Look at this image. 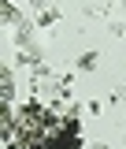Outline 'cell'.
Instances as JSON below:
<instances>
[{
	"instance_id": "2",
	"label": "cell",
	"mask_w": 126,
	"mask_h": 149,
	"mask_svg": "<svg viewBox=\"0 0 126 149\" xmlns=\"http://www.w3.org/2000/svg\"><path fill=\"white\" fill-rule=\"evenodd\" d=\"M96 63H100V52H85V56H78V71H96Z\"/></svg>"
},
{
	"instance_id": "3",
	"label": "cell",
	"mask_w": 126,
	"mask_h": 149,
	"mask_svg": "<svg viewBox=\"0 0 126 149\" xmlns=\"http://www.w3.org/2000/svg\"><path fill=\"white\" fill-rule=\"evenodd\" d=\"M123 11H126V0H123Z\"/></svg>"
},
{
	"instance_id": "1",
	"label": "cell",
	"mask_w": 126,
	"mask_h": 149,
	"mask_svg": "<svg viewBox=\"0 0 126 149\" xmlns=\"http://www.w3.org/2000/svg\"><path fill=\"white\" fill-rule=\"evenodd\" d=\"M0 86H4V101H11V93H15V78H11V67H4V71H0Z\"/></svg>"
}]
</instances>
